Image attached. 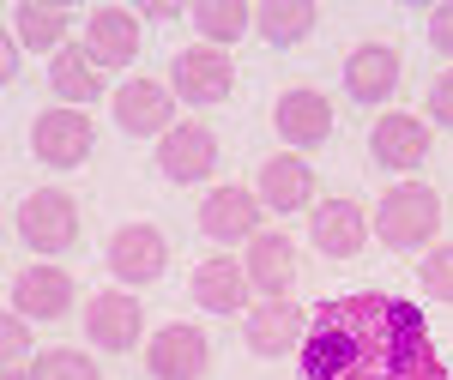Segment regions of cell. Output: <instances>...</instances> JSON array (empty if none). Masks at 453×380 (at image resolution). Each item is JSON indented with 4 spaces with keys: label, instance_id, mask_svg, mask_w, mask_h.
<instances>
[{
    "label": "cell",
    "instance_id": "1",
    "mask_svg": "<svg viewBox=\"0 0 453 380\" xmlns=\"http://www.w3.org/2000/svg\"><path fill=\"white\" fill-rule=\"evenodd\" d=\"M303 380H448V362L418 302L387 290H357L309 314Z\"/></svg>",
    "mask_w": 453,
    "mask_h": 380
},
{
    "label": "cell",
    "instance_id": "2",
    "mask_svg": "<svg viewBox=\"0 0 453 380\" xmlns=\"http://www.w3.org/2000/svg\"><path fill=\"white\" fill-rule=\"evenodd\" d=\"M435 230H441V200H435V187H387V200L375 206V236H381L393 254L423 247Z\"/></svg>",
    "mask_w": 453,
    "mask_h": 380
},
{
    "label": "cell",
    "instance_id": "3",
    "mask_svg": "<svg viewBox=\"0 0 453 380\" xmlns=\"http://www.w3.org/2000/svg\"><path fill=\"white\" fill-rule=\"evenodd\" d=\"M19 236L36 254H61V247L79 242V206H73L61 187H36L31 200L19 206Z\"/></svg>",
    "mask_w": 453,
    "mask_h": 380
},
{
    "label": "cell",
    "instance_id": "4",
    "mask_svg": "<svg viewBox=\"0 0 453 380\" xmlns=\"http://www.w3.org/2000/svg\"><path fill=\"white\" fill-rule=\"evenodd\" d=\"M164 266H170V242L157 224H121L109 236V272L121 284H157Z\"/></svg>",
    "mask_w": 453,
    "mask_h": 380
},
{
    "label": "cell",
    "instance_id": "5",
    "mask_svg": "<svg viewBox=\"0 0 453 380\" xmlns=\"http://www.w3.org/2000/svg\"><path fill=\"white\" fill-rule=\"evenodd\" d=\"M31 151L49 163V170H73L91 157V121L79 109H49L31 121Z\"/></svg>",
    "mask_w": 453,
    "mask_h": 380
},
{
    "label": "cell",
    "instance_id": "6",
    "mask_svg": "<svg viewBox=\"0 0 453 380\" xmlns=\"http://www.w3.org/2000/svg\"><path fill=\"white\" fill-rule=\"evenodd\" d=\"M145 369L151 380H200L211 369V345L206 332H194V326H164L151 350H145Z\"/></svg>",
    "mask_w": 453,
    "mask_h": 380
},
{
    "label": "cell",
    "instance_id": "7",
    "mask_svg": "<svg viewBox=\"0 0 453 380\" xmlns=\"http://www.w3.org/2000/svg\"><path fill=\"white\" fill-rule=\"evenodd\" d=\"M85 55H91L97 67H127V61L140 55V12H127V6H97V12L85 19Z\"/></svg>",
    "mask_w": 453,
    "mask_h": 380
},
{
    "label": "cell",
    "instance_id": "8",
    "mask_svg": "<svg viewBox=\"0 0 453 380\" xmlns=\"http://www.w3.org/2000/svg\"><path fill=\"white\" fill-rule=\"evenodd\" d=\"M211 163H218V139H211V127H200V121H175L170 133H164L157 170L170 175V181H206Z\"/></svg>",
    "mask_w": 453,
    "mask_h": 380
},
{
    "label": "cell",
    "instance_id": "9",
    "mask_svg": "<svg viewBox=\"0 0 453 380\" xmlns=\"http://www.w3.org/2000/svg\"><path fill=\"white\" fill-rule=\"evenodd\" d=\"M230 85H236V67H230L224 49H188V55H175V97H188V103H224Z\"/></svg>",
    "mask_w": 453,
    "mask_h": 380
},
{
    "label": "cell",
    "instance_id": "10",
    "mask_svg": "<svg viewBox=\"0 0 453 380\" xmlns=\"http://www.w3.org/2000/svg\"><path fill=\"white\" fill-rule=\"evenodd\" d=\"M115 121L127 127V133H170L175 127V91H164L157 79H127L121 91H115Z\"/></svg>",
    "mask_w": 453,
    "mask_h": 380
},
{
    "label": "cell",
    "instance_id": "11",
    "mask_svg": "<svg viewBox=\"0 0 453 380\" xmlns=\"http://www.w3.org/2000/svg\"><path fill=\"white\" fill-rule=\"evenodd\" d=\"M260 224V200L248 187H211V200L200 206V230L211 242H254Z\"/></svg>",
    "mask_w": 453,
    "mask_h": 380
},
{
    "label": "cell",
    "instance_id": "12",
    "mask_svg": "<svg viewBox=\"0 0 453 380\" xmlns=\"http://www.w3.org/2000/svg\"><path fill=\"white\" fill-rule=\"evenodd\" d=\"M242 338L254 356H284V350H296L309 338V314L296 308V302H266L260 314H248Z\"/></svg>",
    "mask_w": 453,
    "mask_h": 380
},
{
    "label": "cell",
    "instance_id": "13",
    "mask_svg": "<svg viewBox=\"0 0 453 380\" xmlns=\"http://www.w3.org/2000/svg\"><path fill=\"white\" fill-rule=\"evenodd\" d=\"M279 139H290V145H320V139L333 133V103L314 91V85H296V91H284L279 97Z\"/></svg>",
    "mask_w": 453,
    "mask_h": 380
},
{
    "label": "cell",
    "instance_id": "14",
    "mask_svg": "<svg viewBox=\"0 0 453 380\" xmlns=\"http://www.w3.org/2000/svg\"><path fill=\"white\" fill-rule=\"evenodd\" d=\"M345 85L357 103H381L399 91V49L393 42H363L357 55L345 61Z\"/></svg>",
    "mask_w": 453,
    "mask_h": 380
},
{
    "label": "cell",
    "instance_id": "15",
    "mask_svg": "<svg viewBox=\"0 0 453 380\" xmlns=\"http://www.w3.org/2000/svg\"><path fill=\"white\" fill-rule=\"evenodd\" d=\"M85 332H91V345L104 350H134L140 345V302L134 296H115V290H104V296H91V308H85Z\"/></svg>",
    "mask_w": 453,
    "mask_h": 380
},
{
    "label": "cell",
    "instance_id": "16",
    "mask_svg": "<svg viewBox=\"0 0 453 380\" xmlns=\"http://www.w3.org/2000/svg\"><path fill=\"white\" fill-rule=\"evenodd\" d=\"M363 242H369V217H363L357 200H326V206L314 211V247L326 260H350Z\"/></svg>",
    "mask_w": 453,
    "mask_h": 380
},
{
    "label": "cell",
    "instance_id": "17",
    "mask_svg": "<svg viewBox=\"0 0 453 380\" xmlns=\"http://www.w3.org/2000/svg\"><path fill=\"white\" fill-rule=\"evenodd\" d=\"M369 145H375V163L381 170H418L423 157H429V127L411 121V115H381Z\"/></svg>",
    "mask_w": 453,
    "mask_h": 380
},
{
    "label": "cell",
    "instance_id": "18",
    "mask_svg": "<svg viewBox=\"0 0 453 380\" xmlns=\"http://www.w3.org/2000/svg\"><path fill=\"white\" fill-rule=\"evenodd\" d=\"M67 302H73V277L55 272V266H31L12 284V308L31 314V320H55V314H67Z\"/></svg>",
    "mask_w": 453,
    "mask_h": 380
},
{
    "label": "cell",
    "instance_id": "19",
    "mask_svg": "<svg viewBox=\"0 0 453 380\" xmlns=\"http://www.w3.org/2000/svg\"><path fill=\"white\" fill-rule=\"evenodd\" d=\"M248 284H260L266 296H284V290L296 284V247H290V236L260 230V236L248 242Z\"/></svg>",
    "mask_w": 453,
    "mask_h": 380
},
{
    "label": "cell",
    "instance_id": "20",
    "mask_svg": "<svg viewBox=\"0 0 453 380\" xmlns=\"http://www.w3.org/2000/svg\"><path fill=\"white\" fill-rule=\"evenodd\" d=\"M194 302L211 314H242L248 302V266L236 260H206L200 272H194Z\"/></svg>",
    "mask_w": 453,
    "mask_h": 380
},
{
    "label": "cell",
    "instance_id": "21",
    "mask_svg": "<svg viewBox=\"0 0 453 380\" xmlns=\"http://www.w3.org/2000/svg\"><path fill=\"white\" fill-rule=\"evenodd\" d=\"M309 187H314V175L303 157H266L260 163V206L296 211V206H309Z\"/></svg>",
    "mask_w": 453,
    "mask_h": 380
},
{
    "label": "cell",
    "instance_id": "22",
    "mask_svg": "<svg viewBox=\"0 0 453 380\" xmlns=\"http://www.w3.org/2000/svg\"><path fill=\"white\" fill-rule=\"evenodd\" d=\"M12 31H19L25 49L49 55V49L67 36V12H61V6H19V12H12Z\"/></svg>",
    "mask_w": 453,
    "mask_h": 380
},
{
    "label": "cell",
    "instance_id": "23",
    "mask_svg": "<svg viewBox=\"0 0 453 380\" xmlns=\"http://www.w3.org/2000/svg\"><path fill=\"white\" fill-rule=\"evenodd\" d=\"M49 79H55V91L67 97L73 109L79 103H91L104 85H97V72H91V55L85 49H67V55H55V67H49Z\"/></svg>",
    "mask_w": 453,
    "mask_h": 380
},
{
    "label": "cell",
    "instance_id": "24",
    "mask_svg": "<svg viewBox=\"0 0 453 380\" xmlns=\"http://www.w3.org/2000/svg\"><path fill=\"white\" fill-rule=\"evenodd\" d=\"M254 19H260V36H266V42L290 49V42H303V36L314 31L320 12H314V6H284V0H273V6H260Z\"/></svg>",
    "mask_w": 453,
    "mask_h": 380
},
{
    "label": "cell",
    "instance_id": "25",
    "mask_svg": "<svg viewBox=\"0 0 453 380\" xmlns=\"http://www.w3.org/2000/svg\"><path fill=\"white\" fill-rule=\"evenodd\" d=\"M194 25H200V36H206V49H211V42H236L254 25V12L236 6V0H218V6H194Z\"/></svg>",
    "mask_w": 453,
    "mask_h": 380
},
{
    "label": "cell",
    "instance_id": "26",
    "mask_svg": "<svg viewBox=\"0 0 453 380\" xmlns=\"http://www.w3.org/2000/svg\"><path fill=\"white\" fill-rule=\"evenodd\" d=\"M31 375L36 380H104L85 350H42V356L31 362Z\"/></svg>",
    "mask_w": 453,
    "mask_h": 380
},
{
    "label": "cell",
    "instance_id": "27",
    "mask_svg": "<svg viewBox=\"0 0 453 380\" xmlns=\"http://www.w3.org/2000/svg\"><path fill=\"white\" fill-rule=\"evenodd\" d=\"M418 277L429 284V290H435V296H441V302H453V247H441V254H429Z\"/></svg>",
    "mask_w": 453,
    "mask_h": 380
},
{
    "label": "cell",
    "instance_id": "28",
    "mask_svg": "<svg viewBox=\"0 0 453 380\" xmlns=\"http://www.w3.org/2000/svg\"><path fill=\"white\" fill-rule=\"evenodd\" d=\"M0 345H6V362H19V356L31 350V332H25V314H19V308L6 314V326H0Z\"/></svg>",
    "mask_w": 453,
    "mask_h": 380
},
{
    "label": "cell",
    "instance_id": "29",
    "mask_svg": "<svg viewBox=\"0 0 453 380\" xmlns=\"http://www.w3.org/2000/svg\"><path fill=\"white\" fill-rule=\"evenodd\" d=\"M429 49L435 55H453V6H435L429 12Z\"/></svg>",
    "mask_w": 453,
    "mask_h": 380
},
{
    "label": "cell",
    "instance_id": "30",
    "mask_svg": "<svg viewBox=\"0 0 453 380\" xmlns=\"http://www.w3.org/2000/svg\"><path fill=\"white\" fill-rule=\"evenodd\" d=\"M429 115H435V121H453V72H441V79L429 85Z\"/></svg>",
    "mask_w": 453,
    "mask_h": 380
},
{
    "label": "cell",
    "instance_id": "31",
    "mask_svg": "<svg viewBox=\"0 0 453 380\" xmlns=\"http://www.w3.org/2000/svg\"><path fill=\"white\" fill-rule=\"evenodd\" d=\"M175 12H181L175 0H151V6H145V19H175Z\"/></svg>",
    "mask_w": 453,
    "mask_h": 380
},
{
    "label": "cell",
    "instance_id": "32",
    "mask_svg": "<svg viewBox=\"0 0 453 380\" xmlns=\"http://www.w3.org/2000/svg\"><path fill=\"white\" fill-rule=\"evenodd\" d=\"M0 380H36V375H31V369H19V362H6V375H0Z\"/></svg>",
    "mask_w": 453,
    "mask_h": 380
}]
</instances>
